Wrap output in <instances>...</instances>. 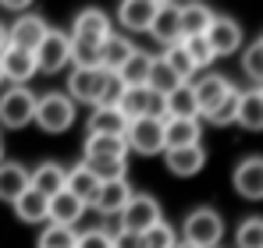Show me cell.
Here are the masks:
<instances>
[{
	"mask_svg": "<svg viewBox=\"0 0 263 248\" xmlns=\"http://www.w3.org/2000/svg\"><path fill=\"white\" fill-rule=\"evenodd\" d=\"M224 241V216L210 206L192 209L181 223V245L189 248H220Z\"/></svg>",
	"mask_w": 263,
	"mask_h": 248,
	"instance_id": "cell-1",
	"label": "cell"
},
{
	"mask_svg": "<svg viewBox=\"0 0 263 248\" xmlns=\"http://www.w3.org/2000/svg\"><path fill=\"white\" fill-rule=\"evenodd\" d=\"M32 121L46 135H61L75 124V103L68 99V92H43V96H36V117Z\"/></svg>",
	"mask_w": 263,
	"mask_h": 248,
	"instance_id": "cell-2",
	"label": "cell"
},
{
	"mask_svg": "<svg viewBox=\"0 0 263 248\" xmlns=\"http://www.w3.org/2000/svg\"><path fill=\"white\" fill-rule=\"evenodd\" d=\"M36 117V92L29 85H11L0 96V128L7 131H22L25 124Z\"/></svg>",
	"mask_w": 263,
	"mask_h": 248,
	"instance_id": "cell-3",
	"label": "cell"
},
{
	"mask_svg": "<svg viewBox=\"0 0 263 248\" xmlns=\"http://www.w3.org/2000/svg\"><path fill=\"white\" fill-rule=\"evenodd\" d=\"M125 146L128 153H139V156H164V121H153V117L128 121Z\"/></svg>",
	"mask_w": 263,
	"mask_h": 248,
	"instance_id": "cell-4",
	"label": "cell"
},
{
	"mask_svg": "<svg viewBox=\"0 0 263 248\" xmlns=\"http://www.w3.org/2000/svg\"><path fill=\"white\" fill-rule=\"evenodd\" d=\"M107 75L110 71H103V68H71V75H68V99L71 103H86V107H100Z\"/></svg>",
	"mask_w": 263,
	"mask_h": 248,
	"instance_id": "cell-5",
	"label": "cell"
},
{
	"mask_svg": "<svg viewBox=\"0 0 263 248\" xmlns=\"http://www.w3.org/2000/svg\"><path fill=\"white\" fill-rule=\"evenodd\" d=\"M71 64V36L61 29H50L46 39L36 46V68L40 75H57Z\"/></svg>",
	"mask_w": 263,
	"mask_h": 248,
	"instance_id": "cell-6",
	"label": "cell"
},
{
	"mask_svg": "<svg viewBox=\"0 0 263 248\" xmlns=\"http://www.w3.org/2000/svg\"><path fill=\"white\" fill-rule=\"evenodd\" d=\"M164 220V209L160 202L149 195V192H135L128 199V206L121 213V231H132V234H142V231H149V227H157Z\"/></svg>",
	"mask_w": 263,
	"mask_h": 248,
	"instance_id": "cell-7",
	"label": "cell"
},
{
	"mask_svg": "<svg viewBox=\"0 0 263 248\" xmlns=\"http://www.w3.org/2000/svg\"><path fill=\"white\" fill-rule=\"evenodd\" d=\"M114 32V25H110V18L100 11V7H86V11H79L75 14V22H71V43H79V46H92V50H100V43L107 39Z\"/></svg>",
	"mask_w": 263,
	"mask_h": 248,
	"instance_id": "cell-8",
	"label": "cell"
},
{
	"mask_svg": "<svg viewBox=\"0 0 263 248\" xmlns=\"http://www.w3.org/2000/svg\"><path fill=\"white\" fill-rule=\"evenodd\" d=\"M46 32H50V22L40 18L36 11H25V14H18V18L7 25V43L18 46V50L36 53V46L46 39Z\"/></svg>",
	"mask_w": 263,
	"mask_h": 248,
	"instance_id": "cell-9",
	"label": "cell"
},
{
	"mask_svg": "<svg viewBox=\"0 0 263 248\" xmlns=\"http://www.w3.org/2000/svg\"><path fill=\"white\" fill-rule=\"evenodd\" d=\"M206 43H210L214 57H231L242 50V25L228 14H214V22L206 29Z\"/></svg>",
	"mask_w": 263,
	"mask_h": 248,
	"instance_id": "cell-10",
	"label": "cell"
},
{
	"mask_svg": "<svg viewBox=\"0 0 263 248\" xmlns=\"http://www.w3.org/2000/svg\"><path fill=\"white\" fill-rule=\"evenodd\" d=\"M0 71H4V78L11 85H25L32 82L36 75H40V68H36V53H29V50H18V46H4V53H0Z\"/></svg>",
	"mask_w": 263,
	"mask_h": 248,
	"instance_id": "cell-11",
	"label": "cell"
},
{
	"mask_svg": "<svg viewBox=\"0 0 263 248\" xmlns=\"http://www.w3.org/2000/svg\"><path fill=\"white\" fill-rule=\"evenodd\" d=\"M231 184H235V192H238L242 199L260 202L263 199V156H246L242 163L235 167Z\"/></svg>",
	"mask_w": 263,
	"mask_h": 248,
	"instance_id": "cell-12",
	"label": "cell"
},
{
	"mask_svg": "<svg viewBox=\"0 0 263 248\" xmlns=\"http://www.w3.org/2000/svg\"><path fill=\"white\" fill-rule=\"evenodd\" d=\"M132 195H135V188L128 184V177L125 181H107V184H100V192L92 199V209L100 216H121Z\"/></svg>",
	"mask_w": 263,
	"mask_h": 248,
	"instance_id": "cell-13",
	"label": "cell"
},
{
	"mask_svg": "<svg viewBox=\"0 0 263 248\" xmlns=\"http://www.w3.org/2000/svg\"><path fill=\"white\" fill-rule=\"evenodd\" d=\"M64 184H68V167H61L57 160H43L36 170H29V188L46 195V199L61 195Z\"/></svg>",
	"mask_w": 263,
	"mask_h": 248,
	"instance_id": "cell-14",
	"label": "cell"
},
{
	"mask_svg": "<svg viewBox=\"0 0 263 248\" xmlns=\"http://www.w3.org/2000/svg\"><path fill=\"white\" fill-rule=\"evenodd\" d=\"M149 36L160 43L164 50L175 46V43H181V7H178V4H160V7H157V18H153V25H149Z\"/></svg>",
	"mask_w": 263,
	"mask_h": 248,
	"instance_id": "cell-15",
	"label": "cell"
},
{
	"mask_svg": "<svg viewBox=\"0 0 263 248\" xmlns=\"http://www.w3.org/2000/svg\"><path fill=\"white\" fill-rule=\"evenodd\" d=\"M164 167H167L175 177H196V174L206 167V149H203V142H199V146H185V149H167V153H164Z\"/></svg>",
	"mask_w": 263,
	"mask_h": 248,
	"instance_id": "cell-16",
	"label": "cell"
},
{
	"mask_svg": "<svg viewBox=\"0 0 263 248\" xmlns=\"http://www.w3.org/2000/svg\"><path fill=\"white\" fill-rule=\"evenodd\" d=\"M157 7H160L157 0H125L118 7V22L128 32H149V25L157 18Z\"/></svg>",
	"mask_w": 263,
	"mask_h": 248,
	"instance_id": "cell-17",
	"label": "cell"
},
{
	"mask_svg": "<svg viewBox=\"0 0 263 248\" xmlns=\"http://www.w3.org/2000/svg\"><path fill=\"white\" fill-rule=\"evenodd\" d=\"M82 160H128V146L121 135H86Z\"/></svg>",
	"mask_w": 263,
	"mask_h": 248,
	"instance_id": "cell-18",
	"label": "cell"
},
{
	"mask_svg": "<svg viewBox=\"0 0 263 248\" xmlns=\"http://www.w3.org/2000/svg\"><path fill=\"white\" fill-rule=\"evenodd\" d=\"M25 192H29V167L14 163V160H4L0 163V202L14 206Z\"/></svg>",
	"mask_w": 263,
	"mask_h": 248,
	"instance_id": "cell-19",
	"label": "cell"
},
{
	"mask_svg": "<svg viewBox=\"0 0 263 248\" xmlns=\"http://www.w3.org/2000/svg\"><path fill=\"white\" fill-rule=\"evenodd\" d=\"M231 89H235V85L228 82L224 75H203L199 82H192V92H196V103H199V114L206 117V114H210V110L217 107V103L224 99V96H228V92H231Z\"/></svg>",
	"mask_w": 263,
	"mask_h": 248,
	"instance_id": "cell-20",
	"label": "cell"
},
{
	"mask_svg": "<svg viewBox=\"0 0 263 248\" xmlns=\"http://www.w3.org/2000/svg\"><path fill=\"white\" fill-rule=\"evenodd\" d=\"M135 50H139V46H135L128 36H121V32H110L107 39L100 43V68L114 75V71H118V68H121V64L128 60Z\"/></svg>",
	"mask_w": 263,
	"mask_h": 248,
	"instance_id": "cell-21",
	"label": "cell"
},
{
	"mask_svg": "<svg viewBox=\"0 0 263 248\" xmlns=\"http://www.w3.org/2000/svg\"><path fill=\"white\" fill-rule=\"evenodd\" d=\"M199 138H203L199 117H192V121H164V153L167 149H185V146H199Z\"/></svg>",
	"mask_w": 263,
	"mask_h": 248,
	"instance_id": "cell-22",
	"label": "cell"
},
{
	"mask_svg": "<svg viewBox=\"0 0 263 248\" xmlns=\"http://www.w3.org/2000/svg\"><path fill=\"white\" fill-rule=\"evenodd\" d=\"M125 128H128V117L118 107H92L86 135H121L125 138Z\"/></svg>",
	"mask_w": 263,
	"mask_h": 248,
	"instance_id": "cell-23",
	"label": "cell"
},
{
	"mask_svg": "<svg viewBox=\"0 0 263 248\" xmlns=\"http://www.w3.org/2000/svg\"><path fill=\"white\" fill-rule=\"evenodd\" d=\"M164 103H167V121H192V117H199V103H196L192 82L171 89L164 96Z\"/></svg>",
	"mask_w": 263,
	"mask_h": 248,
	"instance_id": "cell-24",
	"label": "cell"
},
{
	"mask_svg": "<svg viewBox=\"0 0 263 248\" xmlns=\"http://www.w3.org/2000/svg\"><path fill=\"white\" fill-rule=\"evenodd\" d=\"M149 68H153V53H146V50H135L128 60L114 71L125 89H139V85L149 82Z\"/></svg>",
	"mask_w": 263,
	"mask_h": 248,
	"instance_id": "cell-25",
	"label": "cell"
},
{
	"mask_svg": "<svg viewBox=\"0 0 263 248\" xmlns=\"http://www.w3.org/2000/svg\"><path fill=\"white\" fill-rule=\"evenodd\" d=\"M86 202H79L71 192H61V195H53L50 199V223H57V227H75L79 220H82V213H86Z\"/></svg>",
	"mask_w": 263,
	"mask_h": 248,
	"instance_id": "cell-26",
	"label": "cell"
},
{
	"mask_svg": "<svg viewBox=\"0 0 263 248\" xmlns=\"http://www.w3.org/2000/svg\"><path fill=\"white\" fill-rule=\"evenodd\" d=\"M14 213H18L22 223H50V199L29 188V192L14 202Z\"/></svg>",
	"mask_w": 263,
	"mask_h": 248,
	"instance_id": "cell-27",
	"label": "cell"
},
{
	"mask_svg": "<svg viewBox=\"0 0 263 248\" xmlns=\"http://www.w3.org/2000/svg\"><path fill=\"white\" fill-rule=\"evenodd\" d=\"M64 192H71L79 202L92 206V199H96V192H100V181H96L82 163H75V167H68V184H64Z\"/></svg>",
	"mask_w": 263,
	"mask_h": 248,
	"instance_id": "cell-28",
	"label": "cell"
},
{
	"mask_svg": "<svg viewBox=\"0 0 263 248\" xmlns=\"http://www.w3.org/2000/svg\"><path fill=\"white\" fill-rule=\"evenodd\" d=\"M246 131H263V96L260 89H249V92H242V99H238V121Z\"/></svg>",
	"mask_w": 263,
	"mask_h": 248,
	"instance_id": "cell-29",
	"label": "cell"
},
{
	"mask_svg": "<svg viewBox=\"0 0 263 248\" xmlns=\"http://www.w3.org/2000/svg\"><path fill=\"white\" fill-rule=\"evenodd\" d=\"M210 22H214V11H210V7H203V4H185V7H181V39H189V36H206Z\"/></svg>",
	"mask_w": 263,
	"mask_h": 248,
	"instance_id": "cell-30",
	"label": "cell"
},
{
	"mask_svg": "<svg viewBox=\"0 0 263 248\" xmlns=\"http://www.w3.org/2000/svg\"><path fill=\"white\" fill-rule=\"evenodd\" d=\"M82 167H86L100 184H107V181H125V174H128V160H82Z\"/></svg>",
	"mask_w": 263,
	"mask_h": 248,
	"instance_id": "cell-31",
	"label": "cell"
},
{
	"mask_svg": "<svg viewBox=\"0 0 263 248\" xmlns=\"http://www.w3.org/2000/svg\"><path fill=\"white\" fill-rule=\"evenodd\" d=\"M160 60H164V64L178 75V82H192V78H196V64L189 60V53H185V46H181V43L167 46V50L160 53Z\"/></svg>",
	"mask_w": 263,
	"mask_h": 248,
	"instance_id": "cell-32",
	"label": "cell"
},
{
	"mask_svg": "<svg viewBox=\"0 0 263 248\" xmlns=\"http://www.w3.org/2000/svg\"><path fill=\"white\" fill-rule=\"evenodd\" d=\"M79 241V231L75 227H57V223H46L36 238V248H75Z\"/></svg>",
	"mask_w": 263,
	"mask_h": 248,
	"instance_id": "cell-33",
	"label": "cell"
},
{
	"mask_svg": "<svg viewBox=\"0 0 263 248\" xmlns=\"http://www.w3.org/2000/svg\"><path fill=\"white\" fill-rule=\"evenodd\" d=\"M238 99H242V89H231L217 107L206 114V121L214 124V128H228V124H235V121H238Z\"/></svg>",
	"mask_w": 263,
	"mask_h": 248,
	"instance_id": "cell-34",
	"label": "cell"
},
{
	"mask_svg": "<svg viewBox=\"0 0 263 248\" xmlns=\"http://www.w3.org/2000/svg\"><path fill=\"white\" fill-rule=\"evenodd\" d=\"M235 248H263V216H249L235 231Z\"/></svg>",
	"mask_w": 263,
	"mask_h": 248,
	"instance_id": "cell-35",
	"label": "cell"
},
{
	"mask_svg": "<svg viewBox=\"0 0 263 248\" xmlns=\"http://www.w3.org/2000/svg\"><path fill=\"white\" fill-rule=\"evenodd\" d=\"M181 46H185L189 60L196 64V71H199V68H210V64L217 60L214 50H210V43H206V36H189V39H181Z\"/></svg>",
	"mask_w": 263,
	"mask_h": 248,
	"instance_id": "cell-36",
	"label": "cell"
},
{
	"mask_svg": "<svg viewBox=\"0 0 263 248\" xmlns=\"http://www.w3.org/2000/svg\"><path fill=\"white\" fill-rule=\"evenodd\" d=\"M146 85L167 96L171 89H178V85H185V82H178V75H175V71H171V68H167V64H164L160 57H153V68H149V82H146Z\"/></svg>",
	"mask_w": 263,
	"mask_h": 248,
	"instance_id": "cell-37",
	"label": "cell"
},
{
	"mask_svg": "<svg viewBox=\"0 0 263 248\" xmlns=\"http://www.w3.org/2000/svg\"><path fill=\"white\" fill-rule=\"evenodd\" d=\"M142 248H178V238H175V227L167 220H160L157 227L142 231Z\"/></svg>",
	"mask_w": 263,
	"mask_h": 248,
	"instance_id": "cell-38",
	"label": "cell"
},
{
	"mask_svg": "<svg viewBox=\"0 0 263 248\" xmlns=\"http://www.w3.org/2000/svg\"><path fill=\"white\" fill-rule=\"evenodd\" d=\"M242 71L256 82V89L263 85V46L260 43H249L246 53H242Z\"/></svg>",
	"mask_w": 263,
	"mask_h": 248,
	"instance_id": "cell-39",
	"label": "cell"
},
{
	"mask_svg": "<svg viewBox=\"0 0 263 248\" xmlns=\"http://www.w3.org/2000/svg\"><path fill=\"white\" fill-rule=\"evenodd\" d=\"M75 248H114V241H110V231H79Z\"/></svg>",
	"mask_w": 263,
	"mask_h": 248,
	"instance_id": "cell-40",
	"label": "cell"
},
{
	"mask_svg": "<svg viewBox=\"0 0 263 248\" xmlns=\"http://www.w3.org/2000/svg\"><path fill=\"white\" fill-rule=\"evenodd\" d=\"M121 96H125V85L118 75H107V85H103V99H100V107H118L121 103Z\"/></svg>",
	"mask_w": 263,
	"mask_h": 248,
	"instance_id": "cell-41",
	"label": "cell"
},
{
	"mask_svg": "<svg viewBox=\"0 0 263 248\" xmlns=\"http://www.w3.org/2000/svg\"><path fill=\"white\" fill-rule=\"evenodd\" d=\"M110 241H114V248H142V234L118 231V234H110Z\"/></svg>",
	"mask_w": 263,
	"mask_h": 248,
	"instance_id": "cell-42",
	"label": "cell"
},
{
	"mask_svg": "<svg viewBox=\"0 0 263 248\" xmlns=\"http://www.w3.org/2000/svg\"><path fill=\"white\" fill-rule=\"evenodd\" d=\"M0 4H4L7 11H18V14H25V11H29V4H25V0H0Z\"/></svg>",
	"mask_w": 263,
	"mask_h": 248,
	"instance_id": "cell-43",
	"label": "cell"
},
{
	"mask_svg": "<svg viewBox=\"0 0 263 248\" xmlns=\"http://www.w3.org/2000/svg\"><path fill=\"white\" fill-rule=\"evenodd\" d=\"M4 46H7V25L0 22V53H4Z\"/></svg>",
	"mask_w": 263,
	"mask_h": 248,
	"instance_id": "cell-44",
	"label": "cell"
},
{
	"mask_svg": "<svg viewBox=\"0 0 263 248\" xmlns=\"http://www.w3.org/2000/svg\"><path fill=\"white\" fill-rule=\"evenodd\" d=\"M0 163H4V149H0Z\"/></svg>",
	"mask_w": 263,
	"mask_h": 248,
	"instance_id": "cell-45",
	"label": "cell"
},
{
	"mask_svg": "<svg viewBox=\"0 0 263 248\" xmlns=\"http://www.w3.org/2000/svg\"><path fill=\"white\" fill-rule=\"evenodd\" d=\"M0 85H4V71H0Z\"/></svg>",
	"mask_w": 263,
	"mask_h": 248,
	"instance_id": "cell-46",
	"label": "cell"
},
{
	"mask_svg": "<svg viewBox=\"0 0 263 248\" xmlns=\"http://www.w3.org/2000/svg\"><path fill=\"white\" fill-rule=\"evenodd\" d=\"M256 43H260V46H263V36H260V39H256Z\"/></svg>",
	"mask_w": 263,
	"mask_h": 248,
	"instance_id": "cell-47",
	"label": "cell"
},
{
	"mask_svg": "<svg viewBox=\"0 0 263 248\" xmlns=\"http://www.w3.org/2000/svg\"><path fill=\"white\" fill-rule=\"evenodd\" d=\"M260 96H263V85H260Z\"/></svg>",
	"mask_w": 263,
	"mask_h": 248,
	"instance_id": "cell-48",
	"label": "cell"
}]
</instances>
